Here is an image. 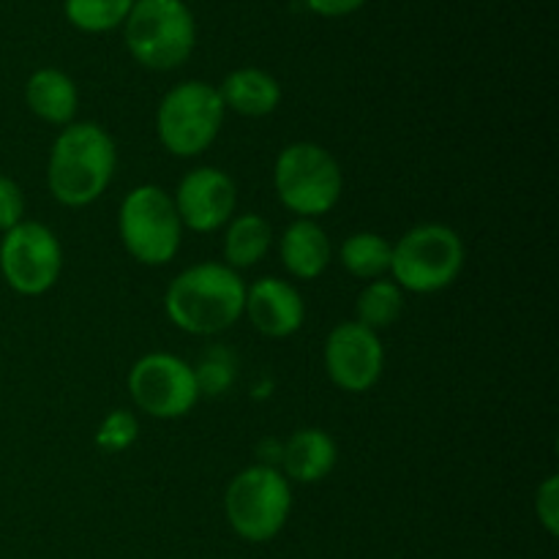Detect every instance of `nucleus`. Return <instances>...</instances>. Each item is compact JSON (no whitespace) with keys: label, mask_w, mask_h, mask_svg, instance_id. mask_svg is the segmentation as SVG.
Masks as SVG:
<instances>
[{"label":"nucleus","mask_w":559,"mask_h":559,"mask_svg":"<svg viewBox=\"0 0 559 559\" xmlns=\"http://www.w3.org/2000/svg\"><path fill=\"white\" fill-rule=\"evenodd\" d=\"M464 240L448 224H418L393 243L391 276L402 289L431 295L451 287L464 267Z\"/></svg>","instance_id":"nucleus-5"},{"label":"nucleus","mask_w":559,"mask_h":559,"mask_svg":"<svg viewBox=\"0 0 559 559\" xmlns=\"http://www.w3.org/2000/svg\"><path fill=\"white\" fill-rule=\"evenodd\" d=\"M218 87L202 80H186L167 91L156 109V134L164 151L178 158H194L216 142L224 126Z\"/></svg>","instance_id":"nucleus-7"},{"label":"nucleus","mask_w":559,"mask_h":559,"mask_svg":"<svg viewBox=\"0 0 559 559\" xmlns=\"http://www.w3.org/2000/svg\"><path fill=\"white\" fill-rule=\"evenodd\" d=\"M218 96H222L224 109H233L243 118H265V115L276 112L282 104V85L267 71L246 66V69H235L224 76Z\"/></svg>","instance_id":"nucleus-16"},{"label":"nucleus","mask_w":559,"mask_h":559,"mask_svg":"<svg viewBox=\"0 0 559 559\" xmlns=\"http://www.w3.org/2000/svg\"><path fill=\"white\" fill-rule=\"evenodd\" d=\"M131 402L156 420H178L200 402L197 371L169 353H147L129 371Z\"/></svg>","instance_id":"nucleus-9"},{"label":"nucleus","mask_w":559,"mask_h":559,"mask_svg":"<svg viewBox=\"0 0 559 559\" xmlns=\"http://www.w3.org/2000/svg\"><path fill=\"white\" fill-rule=\"evenodd\" d=\"M118 167V147L93 120L63 126L47 162V186L55 202L66 207L93 205L109 189Z\"/></svg>","instance_id":"nucleus-1"},{"label":"nucleus","mask_w":559,"mask_h":559,"mask_svg":"<svg viewBox=\"0 0 559 559\" xmlns=\"http://www.w3.org/2000/svg\"><path fill=\"white\" fill-rule=\"evenodd\" d=\"M183 229L191 233H216L227 227L238 207V186L224 169L197 167L180 178L173 197Z\"/></svg>","instance_id":"nucleus-12"},{"label":"nucleus","mask_w":559,"mask_h":559,"mask_svg":"<svg viewBox=\"0 0 559 559\" xmlns=\"http://www.w3.org/2000/svg\"><path fill=\"white\" fill-rule=\"evenodd\" d=\"M243 314L262 336L287 338L304 328L306 304L298 287L284 278L262 276L260 282L246 287Z\"/></svg>","instance_id":"nucleus-13"},{"label":"nucleus","mask_w":559,"mask_h":559,"mask_svg":"<svg viewBox=\"0 0 559 559\" xmlns=\"http://www.w3.org/2000/svg\"><path fill=\"white\" fill-rule=\"evenodd\" d=\"M325 369L336 388L366 393L380 382L385 369V349L380 333L349 320L333 328L325 338Z\"/></svg>","instance_id":"nucleus-11"},{"label":"nucleus","mask_w":559,"mask_h":559,"mask_svg":"<svg viewBox=\"0 0 559 559\" xmlns=\"http://www.w3.org/2000/svg\"><path fill=\"white\" fill-rule=\"evenodd\" d=\"M180 3H186V5H189V3H200V0H180Z\"/></svg>","instance_id":"nucleus-26"},{"label":"nucleus","mask_w":559,"mask_h":559,"mask_svg":"<svg viewBox=\"0 0 559 559\" xmlns=\"http://www.w3.org/2000/svg\"><path fill=\"white\" fill-rule=\"evenodd\" d=\"M304 3L311 14L325 16V20H338V16H349L360 11L369 0H304Z\"/></svg>","instance_id":"nucleus-25"},{"label":"nucleus","mask_w":559,"mask_h":559,"mask_svg":"<svg viewBox=\"0 0 559 559\" xmlns=\"http://www.w3.org/2000/svg\"><path fill=\"white\" fill-rule=\"evenodd\" d=\"M278 462L289 484H320L336 469V440L322 429H298L284 442Z\"/></svg>","instance_id":"nucleus-14"},{"label":"nucleus","mask_w":559,"mask_h":559,"mask_svg":"<svg viewBox=\"0 0 559 559\" xmlns=\"http://www.w3.org/2000/svg\"><path fill=\"white\" fill-rule=\"evenodd\" d=\"M63 271V249L47 224L20 222L0 240V273L25 298L49 293Z\"/></svg>","instance_id":"nucleus-10"},{"label":"nucleus","mask_w":559,"mask_h":559,"mask_svg":"<svg viewBox=\"0 0 559 559\" xmlns=\"http://www.w3.org/2000/svg\"><path fill=\"white\" fill-rule=\"evenodd\" d=\"M273 246V227L260 213H243L233 218L224 233V265L233 271L254 267L267 257Z\"/></svg>","instance_id":"nucleus-18"},{"label":"nucleus","mask_w":559,"mask_h":559,"mask_svg":"<svg viewBox=\"0 0 559 559\" xmlns=\"http://www.w3.org/2000/svg\"><path fill=\"white\" fill-rule=\"evenodd\" d=\"M25 194L20 183L9 175H0V233H9L20 222H25Z\"/></svg>","instance_id":"nucleus-24"},{"label":"nucleus","mask_w":559,"mask_h":559,"mask_svg":"<svg viewBox=\"0 0 559 559\" xmlns=\"http://www.w3.org/2000/svg\"><path fill=\"white\" fill-rule=\"evenodd\" d=\"M293 511V486L273 464H251L229 480L224 491V516L238 538L267 544L287 524Z\"/></svg>","instance_id":"nucleus-4"},{"label":"nucleus","mask_w":559,"mask_h":559,"mask_svg":"<svg viewBox=\"0 0 559 559\" xmlns=\"http://www.w3.org/2000/svg\"><path fill=\"white\" fill-rule=\"evenodd\" d=\"M273 186L289 213L298 218H317L338 205L344 175L331 151L317 142H293L278 153Z\"/></svg>","instance_id":"nucleus-6"},{"label":"nucleus","mask_w":559,"mask_h":559,"mask_svg":"<svg viewBox=\"0 0 559 559\" xmlns=\"http://www.w3.org/2000/svg\"><path fill=\"white\" fill-rule=\"evenodd\" d=\"M391 251L393 246L382 238L380 233H353L342 243V265L347 267V273H353L355 278H364V282H374V278H385V273L391 271Z\"/></svg>","instance_id":"nucleus-20"},{"label":"nucleus","mask_w":559,"mask_h":559,"mask_svg":"<svg viewBox=\"0 0 559 559\" xmlns=\"http://www.w3.org/2000/svg\"><path fill=\"white\" fill-rule=\"evenodd\" d=\"M118 233L123 249L147 267L175 260L183 240V222L173 194L156 183H142L123 197L118 211Z\"/></svg>","instance_id":"nucleus-8"},{"label":"nucleus","mask_w":559,"mask_h":559,"mask_svg":"<svg viewBox=\"0 0 559 559\" xmlns=\"http://www.w3.org/2000/svg\"><path fill=\"white\" fill-rule=\"evenodd\" d=\"M246 282L224 262H200L169 282L164 311L178 331L216 336L243 317Z\"/></svg>","instance_id":"nucleus-2"},{"label":"nucleus","mask_w":559,"mask_h":559,"mask_svg":"<svg viewBox=\"0 0 559 559\" xmlns=\"http://www.w3.org/2000/svg\"><path fill=\"white\" fill-rule=\"evenodd\" d=\"M136 435H140V420H136V415L126 413V409H112L102 420V426H98L96 445L107 453H120L134 445Z\"/></svg>","instance_id":"nucleus-22"},{"label":"nucleus","mask_w":559,"mask_h":559,"mask_svg":"<svg viewBox=\"0 0 559 559\" xmlns=\"http://www.w3.org/2000/svg\"><path fill=\"white\" fill-rule=\"evenodd\" d=\"M123 41L145 69H180L197 47L194 14L180 0H134L123 22Z\"/></svg>","instance_id":"nucleus-3"},{"label":"nucleus","mask_w":559,"mask_h":559,"mask_svg":"<svg viewBox=\"0 0 559 559\" xmlns=\"http://www.w3.org/2000/svg\"><path fill=\"white\" fill-rule=\"evenodd\" d=\"M25 102L36 118L52 126L74 123L80 91L74 80L60 69H38L25 82Z\"/></svg>","instance_id":"nucleus-17"},{"label":"nucleus","mask_w":559,"mask_h":559,"mask_svg":"<svg viewBox=\"0 0 559 559\" xmlns=\"http://www.w3.org/2000/svg\"><path fill=\"white\" fill-rule=\"evenodd\" d=\"M535 513H538V522L551 538L559 535V478L549 475L544 484L535 491Z\"/></svg>","instance_id":"nucleus-23"},{"label":"nucleus","mask_w":559,"mask_h":559,"mask_svg":"<svg viewBox=\"0 0 559 559\" xmlns=\"http://www.w3.org/2000/svg\"><path fill=\"white\" fill-rule=\"evenodd\" d=\"M278 254L289 276L314 282L328 271L333 260L331 238L314 218H295L278 240Z\"/></svg>","instance_id":"nucleus-15"},{"label":"nucleus","mask_w":559,"mask_h":559,"mask_svg":"<svg viewBox=\"0 0 559 559\" xmlns=\"http://www.w3.org/2000/svg\"><path fill=\"white\" fill-rule=\"evenodd\" d=\"M134 0H63V14L82 33H109L123 27Z\"/></svg>","instance_id":"nucleus-21"},{"label":"nucleus","mask_w":559,"mask_h":559,"mask_svg":"<svg viewBox=\"0 0 559 559\" xmlns=\"http://www.w3.org/2000/svg\"><path fill=\"white\" fill-rule=\"evenodd\" d=\"M404 314V289L393 278H374L355 300V322L380 333L396 325Z\"/></svg>","instance_id":"nucleus-19"}]
</instances>
